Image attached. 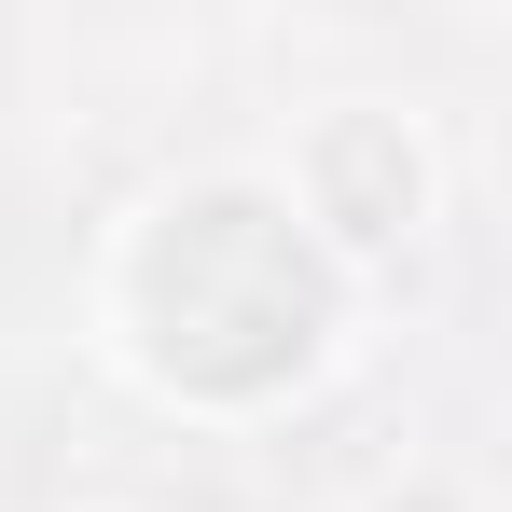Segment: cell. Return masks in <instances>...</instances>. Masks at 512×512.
Masks as SVG:
<instances>
[{
  "mask_svg": "<svg viewBox=\"0 0 512 512\" xmlns=\"http://www.w3.org/2000/svg\"><path fill=\"white\" fill-rule=\"evenodd\" d=\"M139 319L180 388H263L319 346V263L291 250L263 194H194L139 250Z\"/></svg>",
  "mask_w": 512,
  "mask_h": 512,
  "instance_id": "6da1fadb",
  "label": "cell"
}]
</instances>
